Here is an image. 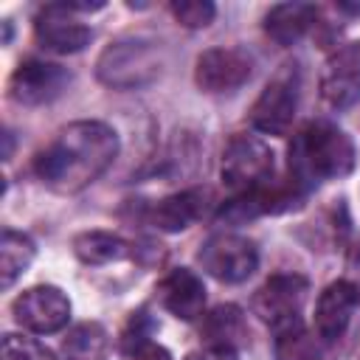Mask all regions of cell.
Here are the masks:
<instances>
[{"mask_svg":"<svg viewBox=\"0 0 360 360\" xmlns=\"http://www.w3.org/2000/svg\"><path fill=\"white\" fill-rule=\"evenodd\" d=\"M318 8L312 3H278L264 17V31L278 45H295L315 22Z\"/></svg>","mask_w":360,"mask_h":360,"instance_id":"cell-16","label":"cell"},{"mask_svg":"<svg viewBox=\"0 0 360 360\" xmlns=\"http://www.w3.org/2000/svg\"><path fill=\"white\" fill-rule=\"evenodd\" d=\"M158 301L180 321H194L205 307V287L188 267H177L158 281Z\"/></svg>","mask_w":360,"mask_h":360,"instance_id":"cell-13","label":"cell"},{"mask_svg":"<svg viewBox=\"0 0 360 360\" xmlns=\"http://www.w3.org/2000/svg\"><path fill=\"white\" fill-rule=\"evenodd\" d=\"M360 301V290L340 278V281H332L321 295H318V304H315V329L323 340H338L349 321H352V312Z\"/></svg>","mask_w":360,"mask_h":360,"instance_id":"cell-14","label":"cell"},{"mask_svg":"<svg viewBox=\"0 0 360 360\" xmlns=\"http://www.w3.org/2000/svg\"><path fill=\"white\" fill-rule=\"evenodd\" d=\"M250 56L239 48H211L197 56L194 82L205 93H231L250 79Z\"/></svg>","mask_w":360,"mask_h":360,"instance_id":"cell-11","label":"cell"},{"mask_svg":"<svg viewBox=\"0 0 360 360\" xmlns=\"http://www.w3.org/2000/svg\"><path fill=\"white\" fill-rule=\"evenodd\" d=\"M76 14L79 11L70 3H48L37 14V22H34V31H37V39L42 42V48L56 51V53L82 51L93 39V31Z\"/></svg>","mask_w":360,"mask_h":360,"instance_id":"cell-9","label":"cell"},{"mask_svg":"<svg viewBox=\"0 0 360 360\" xmlns=\"http://www.w3.org/2000/svg\"><path fill=\"white\" fill-rule=\"evenodd\" d=\"M205 214V191L202 188H188V191H177L163 197L155 208H152V225L169 233L186 231L188 225H194L200 217Z\"/></svg>","mask_w":360,"mask_h":360,"instance_id":"cell-15","label":"cell"},{"mask_svg":"<svg viewBox=\"0 0 360 360\" xmlns=\"http://www.w3.org/2000/svg\"><path fill=\"white\" fill-rule=\"evenodd\" d=\"M132 357H135V360H172V354H169L163 346H158V343H146V346L138 349Z\"/></svg>","mask_w":360,"mask_h":360,"instance_id":"cell-26","label":"cell"},{"mask_svg":"<svg viewBox=\"0 0 360 360\" xmlns=\"http://www.w3.org/2000/svg\"><path fill=\"white\" fill-rule=\"evenodd\" d=\"M172 14L186 28H205L214 20L217 8L208 0H174L172 3Z\"/></svg>","mask_w":360,"mask_h":360,"instance_id":"cell-23","label":"cell"},{"mask_svg":"<svg viewBox=\"0 0 360 360\" xmlns=\"http://www.w3.org/2000/svg\"><path fill=\"white\" fill-rule=\"evenodd\" d=\"M3 360H56V354L34 338L3 335Z\"/></svg>","mask_w":360,"mask_h":360,"instance_id":"cell-22","label":"cell"},{"mask_svg":"<svg viewBox=\"0 0 360 360\" xmlns=\"http://www.w3.org/2000/svg\"><path fill=\"white\" fill-rule=\"evenodd\" d=\"M68 82H70V73L62 65H51V62H42V59H25L11 73L8 93H11L14 101L37 107V104H48L56 96H62Z\"/></svg>","mask_w":360,"mask_h":360,"instance_id":"cell-10","label":"cell"},{"mask_svg":"<svg viewBox=\"0 0 360 360\" xmlns=\"http://www.w3.org/2000/svg\"><path fill=\"white\" fill-rule=\"evenodd\" d=\"M276 357L278 360H318L321 349L315 338L307 335L301 321H295L284 329H276Z\"/></svg>","mask_w":360,"mask_h":360,"instance_id":"cell-21","label":"cell"},{"mask_svg":"<svg viewBox=\"0 0 360 360\" xmlns=\"http://www.w3.org/2000/svg\"><path fill=\"white\" fill-rule=\"evenodd\" d=\"M222 183L233 191H253L264 183H270L273 174V152L270 146L256 135H236L228 141L219 163Z\"/></svg>","mask_w":360,"mask_h":360,"instance_id":"cell-4","label":"cell"},{"mask_svg":"<svg viewBox=\"0 0 360 360\" xmlns=\"http://www.w3.org/2000/svg\"><path fill=\"white\" fill-rule=\"evenodd\" d=\"M321 96L329 107L346 110L360 98V39L338 48L321 76Z\"/></svg>","mask_w":360,"mask_h":360,"instance_id":"cell-12","label":"cell"},{"mask_svg":"<svg viewBox=\"0 0 360 360\" xmlns=\"http://www.w3.org/2000/svg\"><path fill=\"white\" fill-rule=\"evenodd\" d=\"M202 335L208 338V346H231L236 349V343L245 340V318L242 309L233 304H219L202 323Z\"/></svg>","mask_w":360,"mask_h":360,"instance_id":"cell-19","label":"cell"},{"mask_svg":"<svg viewBox=\"0 0 360 360\" xmlns=\"http://www.w3.org/2000/svg\"><path fill=\"white\" fill-rule=\"evenodd\" d=\"M354 169V143L332 121H312L290 152V177L301 186L315 180H338Z\"/></svg>","mask_w":360,"mask_h":360,"instance_id":"cell-2","label":"cell"},{"mask_svg":"<svg viewBox=\"0 0 360 360\" xmlns=\"http://www.w3.org/2000/svg\"><path fill=\"white\" fill-rule=\"evenodd\" d=\"M96 73L104 84L118 90L149 84L160 73V48L149 39H118L101 53Z\"/></svg>","mask_w":360,"mask_h":360,"instance_id":"cell-3","label":"cell"},{"mask_svg":"<svg viewBox=\"0 0 360 360\" xmlns=\"http://www.w3.org/2000/svg\"><path fill=\"white\" fill-rule=\"evenodd\" d=\"M62 354H65V360H107V354H110V335L96 321L79 323L62 340Z\"/></svg>","mask_w":360,"mask_h":360,"instance_id":"cell-18","label":"cell"},{"mask_svg":"<svg viewBox=\"0 0 360 360\" xmlns=\"http://www.w3.org/2000/svg\"><path fill=\"white\" fill-rule=\"evenodd\" d=\"M149 332H152V318L143 312V309H138V312H132V318L127 321V329H124V335H121V346H124V352L127 354H135L138 349H143L149 340Z\"/></svg>","mask_w":360,"mask_h":360,"instance_id":"cell-24","label":"cell"},{"mask_svg":"<svg viewBox=\"0 0 360 360\" xmlns=\"http://www.w3.org/2000/svg\"><path fill=\"white\" fill-rule=\"evenodd\" d=\"M307 292H309V281L304 276L276 273L256 290L250 307L264 323H270L273 329H284L301 321V307L307 301Z\"/></svg>","mask_w":360,"mask_h":360,"instance_id":"cell-6","label":"cell"},{"mask_svg":"<svg viewBox=\"0 0 360 360\" xmlns=\"http://www.w3.org/2000/svg\"><path fill=\"white\" fill-rule=\"evenodd\" d=\"M298 107V70L295 65H284L262 90L250 110V121L264 135H287L292 127Z\"/></svg>","mask_w":360,"mask_h":360,"instance_id":"cell-5","label":"cell"},{"mask_svg":"<svg viewBox=\"0 0 360 360\" xmlns=\"http://www.w3.org/2000/svg\"><path fill=\"white\" fill-rule=\"evenodd\" d=\"M73 253L84 262V264H110V262H121L132 253L129 242H124L121 236L110 233V231H84L79 236H73Z\"/></svg>","mask_w":360,"mask_h":360,"instance_id":"cell-17","label":"cell"},{"mask_svg":"<svg viewBox=\"0 0 360 360\" xmlns=\"http://www.w3.org/2000/svg\"><path fill=\"white\" fill-rule=\"evenodd\" d=\"M11 312L20 326L31 332H59L70 318V301L59 287H31L14 298Z\"/></svg>","mask_w":360,"mask_h":360,"instance_id":"cell-8","label":"cell"},{"mask_svg":"<svg viewBox=\"0 0 360 360\" xmlns=\"http://www.w3.org/2000/svg\"><path fill=\"white\" fill-rule=\"evenodd\" d=\"M34 259V242L20 233L6 228L3 231V242H0V273H3V287H11L17 281V276H22L28 270Z\"/></svg>","mask_w":360,"mask_h":360,"instance_id":"cell-20","label":"cell"},{"mask_svg":"<svg viewBox=\"0 0 360 360\" xmlns=\"http://www.w3.org/2000/svg\"><path fill=\"white\" fill-rule=\"evenodd\" d=\"M197 262L208 276L225 284H239L245 281L256 267H259V250L250 239L236 236V233H217L211 236L200 253Z\"/></svg>","mask_w":360,"mask_h":360,"instance_id":"cell-7","label":"cell"},{"mask_svg":"<svg viewBox=\"0 0 360 360\" xmlns=\"http://www.w3.org/2000/svg\"><path fill=\"white\" fill-rule=\"evenodd\" d=\"M118 155V135L101 121L68 124L34 160L37 177L59 191L76 194L90 186Z\"/></svg>","mask_w":360,"mask_h":360,"instance_id":"cell-1","label":"cell"},{"mask_svg":"<svg viewBox=\"0 0 360 360\" xmlns=\"http://www.w3.org/2000/svg\"><path fill=\"white\" fill-rule=\"evenodd\" d=\"M186 360H239V354H236V349H231V346H208L205 352L188 354Z\"/></svg>","mask_w":360,"mask_h":360,"instance_id":"cell-25","label":"cell"}]
</instances>
